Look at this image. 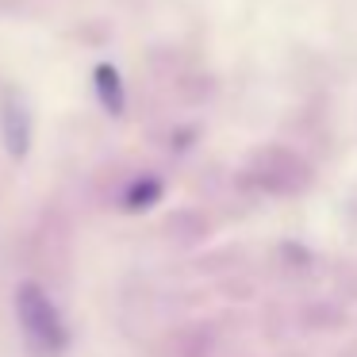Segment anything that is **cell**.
<instances>
[{"instance_id":"2","label":"cell","mask_w":357,"mask_h":357,"mask_svg":"<svg viewBox=\"0 0 357 357\" xmlns=\"http://www.w3.org/2000/svg\"><path fill=\"white\" fill-rule=\"evenodd\" d=\"M4 146L16 162H24L27 150H31V112L20 96L4 100Z\"/></svg>"},{"instance_id":"4","label":"cell","mask_w":357,"mask_h":357,"mask_svg":"<svg viewBox=\"0 0 357 357\" xmlns=\"http://www.w3.org/2000/svg\"><path fill=\"white\" fill-rule=\"evenodd\" d=\"M162 200V181H154V177H142V181H135L131 188H127V196H123V208H131V211H142V208H150V204H158Z\"/></svg>"},{"instance_id":"3","label":"cell","mask_w":357,"mask_h":357,"mask_svg":"<svg viewBox=\"0 0 357 357\" xmlns=\"http://www.w3.org/2000/svg\"><path fill=\"white\" fill-rule=\"evenodd\" d=\"M93 85H96V96H100V104L112 112V116H123V77H119V70L112 62H100L93 73Z\"/></svg>"},{"instance_id":"1","label":"cell","mask_w":357,"mask_h":357,"mask_svg":"<svg viewBox=\"0 0 357 357\" xmlns=\"http://www.w3.org/2000/svg\"><path fill=\"white\" fill-rule=\"evenodd\" d=\"M16 315H20V326H24V338L31 342V349L39 357H58L66 349V323L58 315L54 300L39 284H31V280L20 284Z\"/></svg>"}]
</instances>
